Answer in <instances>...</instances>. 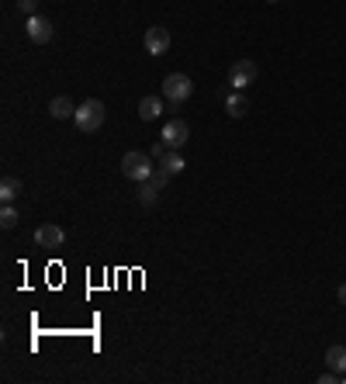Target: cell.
<instances>
[{"label": "cell", "instance_id": "1", "mask_svg": "<svg viewBox=\"0 0 346 384\" xmlns=\"http://www.w3.org/2000/svg\"><path fill=\"white\" fill-rule=\"evenodd\" d=\"M104 118H107V107H104V100L90 97V100H84V104H77L73 125H77V132H84V135H93L97 128H104Z\"/></svg>", "mask_w": 346, "mask_h": 384}, {"label": "cell", "instance_id": "2", "mask_svg": "<svg viewBox=\"0 0 346 384\" xmlns=\"http://www.w3.org/2000/svg\"><path fill=\"white\" fill-rule=\"evenodd\" d=\"M153 156H146V153H125L121 156V174L128 177V181H135V184H142V181H149L153 177Z\"/></svg>", "mask_w": 346, "mask_h": 384}, {"label": "cell", "instance_id": "3", "mask_svg": "<svg viewBox=\"0 0 346 384\" xmlns=\"http://www.w3.org/2000/svg\"><path fill=\"white\" fill-rule=\"evenodd\" d=\"M194 94V84H190V77L187 73H170L167 80H163V97L170 100L173 107H180L187 97Z\"/></svg>", "mask_w": 346, "mask_h": 384}, {"label": "cell", "instance_id": "4", "mask_svg": "<svg viewBox=\"0 0 346 384\" xmlns=\"http://www.w3.org/2000/svg\"><path fill=\"white\" fill-rule=\"evenodd\" d=\"M257 63L253 59H236L232 66H229V84H232V91H246L253 80H257Z\"/></svg>", "mask_w": 346, "mask_h": 384}, {"label": "cell", "instance_id": "5", "mask_svg": "<svg viewBox=\"0 0 346 384\" xmlns=\"http://www.w3.org/2000/svg\"><path fill=\"white\" fill-rule=\"evenodd\" d=\"M167 184H170V174H167L163 167H156V170H153V177H149V181H142V187H139V201H142L146 208H149V204H156V197L163 194Z\"/></svg>", "mask_w": 346, "mask_h": 384}, {"label": "cell", "instance_id": "6", "mask_svg": "<svg viewBox=\"0 0 346 384\" xmlns=\"http://www.w3.org/2000/svg\"><path fill=\"white\" fill-rule=\"evenodd\" d=\"M187 139H190V128H187V121H180V118H170V121L163 125V146H167V149H183V146H187Z\"/></svg>", "mask_w": 346, "mask_h": 384}, {"label": "cell", "instance_id": "7", "mask_svg": "<svg viewBox=\"0 0 346 384\" xmlns=\"http://www.w3.org/2000/svg\"><path fill=\"white\" fill-rule=\"evenodd\" d=\"M24 31H28V38H31L35 45L52 42V24H49V17H42V14H31V17L24 21Z\"/></svg>", "mask_w": 346, "mask_h": 384}, {"label": "cell", "instance_id": "8", "mask_svg": "<svg viewBox=\"0 0 346 384\" xmlns=\"http://www.w3.org/2000/svg\"><path fill=\"white\" fill-rule=\"evenodd\" d=\"M170 49V31L163 28V24H153L149 31H146V52L149 56H163Z\"/></svg>", "mask_w": 346, "mask_h": 384}, {"label": "cell", "instance_id": "9", "mask_svg": "<svg viewBox=\"0 0 346 384\" xmlns=\"http://www.w3.org/2000/svg\"><path fill=\"white\" fill-rule=\"evenodd\" d=\"M63 239H66V232H63L59 225H38V229H35V243H38L42 249H59Z\"/></svg>", "mask_w": 346, "mask_h": 384}, {"label": "cell", "instance_id": "10", "mask_svg": "<svg viewBox=\"0 0 346 384\" xmlns=\"http://www.w3.org/2000/svg\"><path fill=\"white\" fill-rule=\"evenodd\" d=\"M49 114H52L56 121H66V118L77 114V104H73L70 97H52V100H49Z\"/></svg>", "mask_w": 346, "mask_h": 384}, {"label": "cell", "instance_id": "11", "mask_svg": "<svg viewBox=\"0 0 346 384\" xmlns=\"http://www.w3.org/2000/svg\"><path fill=\"white\" fill-rule=\"evenodd\" d=\"M163 111H167V107H163L160 97H142V100H139V118H142V121H156Z\"/></svg>", "mask_w": 346, "mask_h": 384}, {"label": "cell", "instance_id": "12", "mask_svg": "<svg viewBox=\"0 0 346 384\" xmlns=\"http://www.w3.org/2000/svg\"><path fill=\"white\" fill-rule=\"evenodd\" d=\"M160 167H163L170 177H176V174H183V167H187V163H183L180 149H167V153H163V160H160Z\"/></svg>", "mask_w": 346, "mask_h": 384}, {"label": "cell", "instance_id": "13", "mask_svg": "<svg viewBox=\"0 0 346 384\" xmlns=\"http://www.w3.org/2000/svg\"><path fill=\"white\" fill-rule=\"evenodd\" d=\"M17 197H21V181L17 177H3L0 181V201L3 204H14Z\"/></svg>", "mask_w": 346, "mask_h": 384}, {"label": "cell", "instance_id": "14", "mask_svg": "<svg viewBox=\"0 0 346 384\" xmlns=\"http://www.w3.org/2000/svg\"><path fill=\"white\" fill-rule=\"evenodd\" d=\"M326 364H329V371L346 374V346H329L326 350Z\"/></svg>", "mask_w": 346, "mask_h": 384}, {"label": "cell", "instance_id": "15", "mask_svg": "<svg viewBox=\"0 0 346 384\" xmlns=\"http://www.w3.org/2000/svg\"><path fill=\"white\" fill-rule=\"evenodd\" d=\"M225 111H229V118H243L250 111V100L243 97V91H236V94L225 100Z\"/></svg>", "mask_w": 346, "mask_h": 384}, {"label": "cell", "instance_id": "16", "mask_svg": "<svg viewBox=\"0 0 346 384\" xmlns=\"http://www.w3.org/2000/svg\"><path fill=\"white\" fill-rule=\"evenodd\" d=\"M0 225H3V229H14V225H17V211H14V204H3V211H0Z\"/></svg>", "mask_w": 346, "mask_h": 384}, {"label": "cell", "instance_id": "17", "mask_svg": "<svg viewBox=\"0 0 346 384\" xmlns=\"http://www.w3.org/2000/svg\"><path fill=\"white\" fill-rule=\"evenodd\" d=\"M17 10L24 17H31V14H38V0H17Z\"/></svg>", "mask_w": 346, "mask_h": 384}, {"label": "cell", "instance_id": "18", "mask_svg": "<svg viewBox=\"0 0 346 384\" xmlns=\"http://www.w3.org/2000/svg\"><path fill=\"white\" fill-rule=\"evenodd\" d=\"M163 153H167V146H163V139H160V142L153 146V156H156V160H163Z\"/></svg>", "mask_w": 346, "mask_h": 384}, {"label": "cell", "instance_id": "19", "mask_svg": "<svg viewBox=\"0 0 346 384\" xmlns=\"http://www.w3.org/2000/svg\"><path fill=\"white\" fill-rule=\"evenodd\" d=\"M340 381V378H336V371H329V374H322V378H319V384H336Z\"/></svg>", "mask_w": 346, "mask_h": 384}, {"label": "cell", "instance_id": "20", "mask_svg": "<svg viewBox=\"0 0 346 384\" xmlns=\"http://www.w3.org/2000/svg\"><path fill=\"white\" fill-rule=\"evenodd\" d=\"M336 298H340V305H346V284H340V291H336Z\"/></svg>", "mask_w": 346, "mask_h": 384}, {"label": "cell", "instance_id": "21", "mask_svg": "<svg viewBox=\"0 0 346 384\" xmlns=\"http://www.w3.org/2000/svg\"><path fill=\"white\" fill-rule=\"evenodd\" d=\"M266 3H277V0H266Z\"/></svg>", "mask_w": 346, "mask_h": 384}, {"label": "cell", "instance_id": "22", "mask_svg": "<svg viewBox=\"0 0 346 384\" xmlns=\"http://www.w3.org/2000/svg\"><path fill=\"white\" fill-rule=\"evenodd\" d=\"M343 381H346V374H343Z\"/></svg>", "mask_w": 346, "mask_h": 384}]
</instances>
